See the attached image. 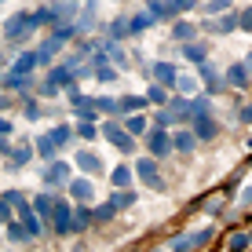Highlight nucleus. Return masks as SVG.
Wrapping results in <instances>:
<instances>
[{
  "mask_svg": "<svg viewBox=\"0 0 252 252\" xmlns=\"http://www.w3.org/2000/svg\"><path fill=\"white\" fill-rule=\"evenodd\" d=\"M135 176L143 179L150 190H164V179H161V168H158V158H143L135 161Z\"/></svg>",
  "mask_w": 252,
  "mask_h": 252,
  "instance_id": "f257e3e1",
  "label": "nucleus"
},
{
  "mask_svg": "<svg viewBox=\"0 0 252 252\" xmlns=\"http://www.w3.org/2000/svg\"><path fill=\"white\" fill-rule=\"evenodd\" d=\"M102 135H106V139H110V143L117 146L121 154H132V150H135V135L128 132V128H125V132H121V125H117V121H110V125L102 128Z\"/></svg>",
  "mask_w": 252,
  "mask_h": 252,
  "instance_id": "f03ea898",
  "label": "nucleus"
},
{
  "mask_svg": "<svg viewBox=\"0 0 252 252\" xmlns=\"http://www.w3.org/2000/svg\"><path fill=\"white\" fill-rule=\"evenodd\" d=\"M51 227H55L59 238H66L69 230H73V208L66 201H55V212H51Z\"/></svg>",
  "mask_w": 252,
  "mask_h": 252,
  "instance_id": "7ed1b4c3",
  "label": "nucleus"
},
{
  "mask_svg": "<svg viewBox=\"0 0 252 252\" xmlns=\"http://www.w3.org/2000/svg\"><path fill=\"white\" fill-rule=\"evenodd\" d=\"M69 179H73V168H69L66 161H51L48 164V172H44L48 187H69Z\"/></svg>",
  "mask_w": 252,
  "mask_h": 252,
  "instance_id": "20e7f679",
  "label": "nucleus"
},
{
  "mask_svg": "<svg viewBox=\"0 0 252 252\" xmlns=\"http://www.w3.org/2000/svg\"><path fill=\"white\" fill-rule=\"evenodd\" d=\"M146 150H150V158H164V154L176 150V146H172V135H164L161 128H158V132L150 128V135H146Z\"/></svg>",
  "mask_w": 252,
  "mask_h": 252,
  "instance_id": "39448f33",
  "label": "nucleus"
},
{
  "mask_svg": "<svg viewBox=\"0 0 252 252\" xmlns=\"http://www.w3.org/2000/svg\"><path fill=\"white\" fill-rule=\"evenodd\" d=\"M223 77H227V88H241V92H245V88H249V81H252V73L245 69V63L227 66V73H223Z\"/></svg>",
  "mask_w": 252,
  "mask_h": 252,
  "instance_id": "423d86ee",
  "label": "nucleus"
},
{
  "mask_svg": "<svg viewBox=\"0 0 252 252\" xmlns=\"http://www.w3.org/2000/svg\"><path fill=\"white\" fill-rule=\"evenodd\" d=\"M201 81H205V92L208 95H220L223 88H227V77H220V73H216V66H208V63H201Z\"/></svg>",
  "mask_w": 252,
  "mask_h": 252,
  "instance_id": "0eeeda50",
  "label": "nucleus"
},
{
  "mask_svg": "<svg viewBox=\"0 0 252 252\" xmlns=\"http://www.w3.org/2000/svg\"><path fill=\"white\" fill-rule=\"evenodd\" d=\"M197 143H201V139L194 135V128H183V132H172V146H176L179 154H194V150H197Z\"/></svg>",
  "mask_w": 252,
  "mask_h": 252,
  "instance_id": "6e6552de",
  "label": "nucleus"
},
{
  "mask_svg": "<svg viewBox=\"0 0 252 252\" xmlns=\"http://www.w3.org/2000/svg\"><path fill=\"white\" fill-rule=\"evenodd\" d=\"M172 40H179V44H190V40H197V26L187 22V19H176V22H172Z\"/></svg>",
  "mask_w": 252,
  "mask_h": 252,
  "instance_id": "1a4fd4ad",
  "label": "nucleus"
},
{
  "mask_svg": "<svg viewBox=\"0 0 252 252\" xmlns=\"http://www.w3.org/2000/svg\"><path fill=\"white\" fill-rule=\"evenodd\" d=\"M194 135L197 139H201V143H208V139H216V135H220V125H216V121L212 117H194Z\"/></svg>",
  "mask_w": 252,
  "mask_h": 252,
  "instance_id": "9d476101",
  "label": "nucleus"
},
{
  "mask_svg": "<svg viewBox=\"0 0 252 252\" xmlns=\"http://www.w3.org/2000/svg\"><path fill=\"white\" fill-rule=\"evenodd\" d=\"M77 164H81L84 172H92V176H99V172H102L99 154H92V150H81V154H77Z\"/></svg>",
  "mask_w": 252,
  "mask_h": 252,
  "instance_id": "9b49d317",
  "label": "nucleus"
},
{
  "mask_svg": "<svg viewBox=\"0 0 252 252\" xmlns=\"http://www.w3.org/2000/svg\"><path fill=\"white\" fill-rule=\"evenodd\" d=\"M135 179V168H128V164H121V168H114V176H110V183H114L117 190H128Z\"/></svg>",
  "mask_w": 252,
  "mask_h": 252,
  "instance_id": "f8f14e48",
  "label": "nucleus"
},
{
  "mask_svg": "<svg viewBox=\"0 0 252 252\" xmlns=\"http://www.w3.org/2000/svg\"><path fill=\"white\" fill-rule=\"evenodd\" d=\"M183 59H190V63L201 66L205 59H208V48L201 44V40H190V44H183Z\"/></svg>",
  "mask_w": 252,
  "mask_h": 252,
  "instance_id": "ddd939ff",
  "label": "nucleus"
},
{
  "mask_svg": "<svg viewBox=\"0 0 252 252\" xmlns=\"http://www.w3.org/2000/svg\"><path fill=\"white\" fill-rule=\"evenodd\" d=\"M135 201H139V197H135V190H132V187H128V190H117V194L110 197V205H114L117 212H125V208H132Z\"/></svg>",
  "mask_w": 252,
  "mask_h": 252,
  "instance_id": "4468645a",
  "label": "nucleus"
},
{
  "mask_svg": "<svg viewBox=\"0 0 252 252\" xmlns=\"http://www.w3.org/2000/svg\"><path fill=\"white\" fill-rule=\"evenodd\" d=\"M66 190H69L73 197H81V201H84V197H92V190H95V187H92V179H69V187H66Z\"/></svg>",
  "mask_w": 252,
  "mask_h": 252,
  "instance_id": "2eb2a0df",
  "label": "nucleus"
},
{
  "mask_svg": "<svg viewBox=\"0 0 252 252\" xmlns=\"http://www.w3.org/2000/svg\"><path fill=\"white\" fill-rule=\"evenodd\" d=\"M249 245H252V234H245V230H234V234H230V241H227V249H230V252H245Z\"/></svg>",
  "mask_w": 252,
  "mask_h": 252,
  "instance_id": "dca6fc26",
  "label": "nucleus"
},
{
  "mask_svg": "<svg viewBox=\"0 0 252 252\" xmlns=\"http://www.w3.org/2000/svg\"><path fill=\"white\" fill-rule=\"evenodd\" d=\"M55 146H59L55 135H40V139H37V154H40V158H48V161L55 158Z\"/></svg>",
  "mask_w": 252,
  "mask_h": 252,
  "instance_id": "f3484780",
  "label": "nucleus"
},
{
  "mask_svg": "<svg viewBox=\"0 0 252 252\" xmlns=\"http://www.w3.org/2000/svg\"><path fill=\"white\" fill-rule=\"evenodd\" d=\"M194 249H197L194 234H179V238H172V252H194Z\"/></svg>",
  "mask_w": 252,
  "mask_h": 252,
  "instance_id": "a211bd4d",
  "label": "nucleus"
},
{
  "mask_svg": "<svg viewBox=\"0 0 252 252\" xmlns=\"http://www.w3.org/2000/svg\"><path fill=\"white\" fill-rule=\"evenodd\" d=\"M238 26H241V15H238V11H227V15L220 19V37H223V33H234Z\"/></svg>",
  "mask_w": 252,
  "mask_h": 252,
  "instance_id": "6ab92c4d",
  "label": "nucleus"
},
{
  "mask_svg": "<svg viewBox=\"0 0 252 252\" xmlns=\"http://www.w3.org/2000/svg\"><path fill=\"white\" fill-rule=\"evenodd\" d=\"M154 77L164 81V84H176V69H172L168 63H154Z\"/></svg>",
  "mask_w": 252,
  "mask_h": 252,
  "instance_id": "aec40b11",
  "label": "nucleus"
},
{
  "mask_svg": "<svg viewBox=\"0 0 252 252\" xmlns=\"http://www.w3.org/2000/svg\"><path fill=\"white\" fill-rule=\"evenodd\" d=\"M125 128H128L132 135H143V132H146V117H143V114H132V117L125 121Z\"/></svg>",
  "mask_w": 252,
  "mask_h": 252,
  "instance_id": "412c9836",
  "label": "nucleus"
},
{
  "mask_svg": "<svg viewBox=\"0 0 252 252\" xmlns=\"http://www.w3.org/2000/svg\"><path fill=\"white\" fill-rule=\"evenodd\" d=\"M22 220H26V227H30L33 238H40V234H44V223H40L37 216H33V208H30V212H22Z\"/></svg>",
  "mask_w": 252,
  "mask_h": 252,
  "instance_id": "4be33fe9",
  "label": "nucleus"
},
{
  "mask_svg": "<svg viewBox=\"0 0 252 252\" xmlns=\"http://www.w3.org/2000/svg\"><path fill=\"white\" fill-rule=\"evenodd\" d=\"M176 92L179 95H194L197 92V81H194V77H176Z\"/></svg>",
  "mask_w": 252,
  "mask_h": 252,
  "instance_id": "5701e85b",
  "label": "nucleus"
},
{
  "mask_svg": "<svg viewBox=\"0 0 252 252\" xmlns=\"http://www.w3.org/2000/svg\"><path fill=\"white\" fill-rule=\"evenodd\" d=\"M92 212H95V223H110V220H114V212H117V208L114 205H99V208H92Z\"/></svg>",
  "mask_w": 252,
  "mask_h": 252,
  "instance_id": "b1692460",
  "label": "nucleus"
},
{
  "mask_svg": "<svg viewBox=\"0 0 252 252\" xmlns=\"http://www.w3.org/2000/svg\"><path fill=\"white\" fill-rule=\"evenodd\" d=\"M197 0H168V15H179V11H194Z\"/></svg>",
  "mask_w": 252,
  "mask_h": 252,
  "instance_id": "393cba45",
  "label": "nucleus"
},
{
  "mask_svg": "<svg viewBox=\"0 0 252 252\" xmlns=\"http://www.w3.org/2000/svg\"><path fill=\"white\" fill-rule=\"evenodd\" d=\"M95 220V212H88V208H81V212H73V230H84L88 223Z\"/></svg>",
  "mask_w": 252,
  "mask_h": 252,
  "instance_id": "a878e982",
  "label": "nucleus"
},
{
  "mask_svg": "<svg viewBox=\"0 0 252 252\" xmlns=\"http://www.w3.org/2000/svg\"><path fill=\"white\" fill-rule=\"evenodd\" d=\"M7 238L11 241H26V238H33L30 227H19V223H7Z\"/></svg>",
  "mask_w": 252,
  "mask_h": 252,
  "instance_id": "bb28decb",
  "label": "nucleus"
},
{
  "mask_svg": "<svg viewBox=\"0 0 252 252\" xmlns=\"http://www.w3.org/2000/svg\"><path fill=\"white\" fill-rule=\"evenodd\" d=\"M146 99H150V102H158V106H164V102H168V92H164L161 84H154V88L146 92Z\"/></svg>",
  "mask_w": 252,
  "mask_h": 252,
  "instance_id": "cd10ccee",
  "label": "nucleus"
},
{
  "mask_svg": "<svg viewBox=\"0 0 252 252\" xmlns=\"http://www.w3.org/2000/svg\"><path fill=\"white\" fill-rule=\"evenodd\" d=\"M150 22H158V19H154L150 11H146V15H135V19H132V33H143V30H146Z\"/></svg>",
  "mask_w": 252,
  "mask_h": 252,
  "instance_id": "c85d7f7f",
  "label": "nucleus"
},
{
  "mask_svg": "<svg viewBox=\"0 0 252 252\" xmlns=\"http://www.w3.org/2000/svg\"><path fill=\"white\" fill-rule=\"evenodd\" d=\"M33 205H37V212H40V216H51V212H55V201H51L48 194H40V197H37Z\"/></svg>",
  "mask_w": 252,
  "mask_h": 252,
  "instance_id": "c756f323",
  "label": "nucleus"
},
{
  "mask_svg": "<svg viewBox=\"0 0 252 252\" xmlns=\"http://www.w3.org/2000/svg\"><path fill=\"white\" fill-rule=\"evenodd\" d=\"M205 11H208V15H223V11H230V0H208Z\"/></svg>",
  "mask_w": 252,
  "mask_h": 252,
  "instance_id": "7c9ffc66",
  "label": "nucleus"
},
{
  "mask_svg": "<svg viewBox=\"0 0 252 252\" xmlns=\"http://www.w3.org/2000/svg\"><path fill=\"white\" fill-rule=\"evenodd\" d=\"M216 238V227H205V230H194V241H197V249L208 245V241Z\"/></svg>",
  "mask_w": 252,
  "mask_h": 252,
  "instance_id": "2f4dec72",
  "label": "nucleus"
},
{
  "mask_svg": "<svg viewBox=\"0 0 252 252\" xmlns=\"http://www.w3.org/2000/svg\"><path fill=\"white\" fill-rule=\"evenodd\" d=\"M143 102H150V99H139V95H125V99H121V110H139Z\"/></svg>",
  "mask_w": 252,
  "mask_h": 252,
  "instance_id": "473e14b6",
  "label": "nucleus"
},
{
  "mask_svg": "<svg viewBox=\"0 0 252 252\" xmlns=\"http://www.w3.org/2000/svg\"><path fill=\"white\" fill-rule=\"evenodd\" d=\"M95 110H106V114H117L121 102L117 99H95Z\"/></svg>",
  "mask_w": 252,
  "mask_h": 252,
  "instance_id": "72a5a7b5",
  "label": "nucleus"
},
{
  "mask_svg": "<svg viewBox=\"0 0 252 252\" xmlns=\"http://www.w3.org/2000/svg\"><path fill=\"white\" fill-rule=\"evenodd\" d=\"M30 146H22V150H11V164H26V161H30Z\"/></svg>",
  "mask_w": 252,
  "mask_h": 252,
  "instance_id": "f704fd0d",
  "label": "nucleus"
},
{
  "mask_svg": "<svg viewBox=\"0 0 252 252\" xmlns=\"http://www.w3.org/2000/svg\"><path fill=\"white\" fill-rule=\"evenodd\" d=\"M51 135H55L59 143H69V139H73V132H69V125H59V128H55Z\"/></svg>",
  "mask_w": 252,
  "mask_h": 252,
  "instance_id": "c9c22d12",
  "label": "nucleus"
},
{
  "mask_svg": "<svg viewBox=\"0 0 252 252\" xmlns=\"http://www.w3.org/2000/svg\"><path fill=\"white\" fill-rule=\"evenodd\" d=\"M172 121H176V114H172V110H161L158 114V128H168Z\"/></svg>",
  "mask_w": 252,
  "mask_h": 252,
  "instance_id": "e433bc0d",
  "label": "nucleus"
},
{
  "mask_svg": "<svg viewBox=\"0 0 252 252\" xmlns=\"http://www.w3.org/2000/svg\"><path fill=\"white\" fill-rule=\"evenodd\" d=\"M238 121H241V125H252V102H249V106H238Z\"/></svg>",
  "mask_w": 252,
  "mask_h": 252,
  "instance_id": "4c0bfd02",
  "label": "nucleus"
},
{
  "mask_svg": "<svg viewBox=\"0 0 252 252\" xmlns=\"http://www.w3.org/2000/svg\"><path fill=\"white\" fill-rule=\"evenodd\" d=\"M95 135H99V132H95V125H92V121H84V125H81V139H95Z\"/></svg>",
  "mask_w": 252,
  "mask_h": 252,
  "instance_id": "58836bf2",
  "label": "nucleus"
},
{
  "mask_svg": "<svg viewBox=\"0 0 252 252\" xmlns=\"http://www.w3.org/2000/svg\"><path fill=\"white\" fill-rule=\"evenodd\" d=\"M26 117L37 121V117H40V102H26Z\"/></svg>",
  "mask_w": 252,
  "mask_h": 252,
  "instance_id": "ea45409f",
  "label": "nucleus"
},
{
  "mask_svg": "<svg viewBox=\"0 0 252 252\" xmlns=\"http://www.w3.org/2000/svg\"><path fill=\"white\" fill-rule=\"evenodd\" d=\"M241 15V26H245V33H252V7H249V11H238Z\"/></svg>",
  "mask_w": 252,
  "mask_h": 252,
  "instance_id": "a19ab883",
  "label": "nucleus"
},
{
  "mask_svg": "<svg viewBox=\"0 0 252 252\" xmlns=\"http://www.w3.org/2000/svg\"><path fill=\"white\" fill-rule=\"evenodd\" d=\"M241 201H245V205H252V187L245 190V194H241Z\"/></svg>",
  "mask_w": 252,
  "mask_h": 252,
  "instance_id": "79ce46f5",
  "label": "nucleus"
},
{
  "mask_svg": "<svg viewBox=\"0 0 252 252\" xmlns=\"http://www.w3.org/2000/svg\"><path fill=\"white\" fill-rule=\"evenodd\" d=\"M245 69H249V73H252V51H249V55H245Z\"/></svg>",
  "mask_w": 252,
  "mask_h": 252,
  "instance_id": "37998d69",
  "label": "nucleus"
},
{
  "mask_svg": "<svg viewBox=\"0 0 252 252\" xmlns=\"http://www.w3.org/2000/svg\"><path fill=\"white\" fill-rule=\"evenodd\" d=\"M249 150H252V135H249Z\"/></svg>",
  "mask_w": 252,
  "mask_h": 252,
  "instance_id": "c03bdc74",
  "label": "nucleus"
},
{
  "mask_svg": "<svg viewBox=\"0 0 252 252\" xmlns=\"http://www.w3.org/2000/svg\"><path fill=\"white\" fill-rule=\"evenodd\" d=\"M154 252H161V249H154Z\"/></svg>",
  "mask_w": 252,
  "mask_h": 252,
  "instance_id": "a18cd8bd",
  "label": "nucleus"
}]
</instances>
